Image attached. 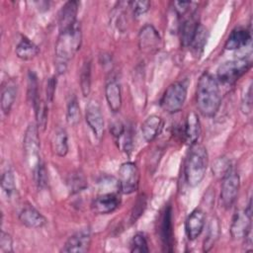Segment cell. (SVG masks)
<instances>
[{
	"mask_svg": "<svg viewBox=\"0 0 253 253\" xmlns=\"http://www.w3.org/2000/svg\"><path fill=\"white\" fill-rule=\"evenodd\" d=\"M221 96L216 78L209 72L200 77L196 90V104L199 112L205 117H213L220 106Z\"/></svg>",
	"mask_w": 253,
	"mask_h": 253,
	"instance_id": "1",
	"label": "cell"
},
{
	"mask_svg": "<svg viewBox=\"0 0 253 253\" xmlns=\"http://www.w3.org/2000/svg\"><path fill=\"white\" fill-rule=\"evenodd\" d=\"M82 32L80 23L73 27L59 32L55 43V64L58 73H63L68 61L76 54L81 46Z\"/></svg>",
	"mask_w": 253,
	"mask_h": 253,
	"instance_id": "2",
	"label": "cell"
},
{
	"mask_svg": "<svg viewBox=\"0 0 253 253\" xmlns=\"http://www.w3.org/2000/svg\"><path fill=\"white\" fill-rule=\"evenodd\" d=\"M208 162L209 156L206 147L197 142L192 144L185 163V179L189 186L196 187L203 181Z\"/></svg>",
	"mask_w": 253,
	"mask_h": 253,
	"instance_id": "3",
	"label": "cell"
},
{
	"mask_svg": "<svg viewBox=\"0 0 253 253\" xmlns=\"http://www.w3.org/2000/svg\"><path fill=\"white\" fill-rule=\"evenodd\" d=\"M23 148L26 164L33 174H35L42 166L39 127L36 124H30L28 126L24 134Z\"/></svg>",
	"mask_w": 253,
	"mask_h": 253,
	"instance_id": "4",
	"label": "cell"
},
{
	"mask_svg": "<svg viewBox=\"0 0 253 253\" xmlns=\"http://www.w3.org/2000/svg\"><path fill=\"white\" fill-rule=\"evenodd\" d=\"M251 67V62L246 58L229 60L222 63L216 71L218 83L231 85L235 83Z\"/></svg>",
	"mask_w": 253,
	"mask_h": 253,
	"instance_id": "5",
	"label": "cell"
},
{
	"mask_svg": "<svg viewBox=\"0 0 253 253\" xmlns=\"http://www.w3.org/2000/svg\"><path fill=\"white\" fill-rule=\"evenodd\" d=\"M187 98V87L182 82H174L165 90L161 100V108L169 113L174 114L182 110Z\"/></svg>",
	"mask_w": 253,
	"mask_h": 253,
	"instance_id": "6",
	"label": "cell"
},
{
	"mask_svg": "<svg viewBox=\"0 0 253 253\" xmlns=\"http://www.w3.org/2000/svg\"><path fill=\"white\" fill-rule=\"evenodd\" d=\"M119 189L123 194H131L138 188L139 172L132 162H125L119 169Z\"/></svg>",
	"mask_w": 253,
	"mask_h": 253,
	"instance_id": "7",
	"label": "cell"
},
{
	"mask_svg": "<svg viewBox=\"0 0 253 253\" xmlns=\"http://www.w3.org/2000/svg\"><path fill=\"white\" fill-rule=\"evenodd\" d=\"M240 187L239 175L234 171H229L223 178L220 188V203L223 208L229 209L235 203Z\"/></svg>",
	"mask_w": 253,
	"mask_h": 253,
	"instance_id": "8",
	"label": "cell"
},
{
	"mask_svg": "<svg viewBox=\"0 0 253 253\" xmlns=\"http://www.w3.org/2000/svg\"><path fill=\"white\" fill-rule=\"evenodd\" d=\"M251 200L247 208L244 211H238L235 212L230 225V235L233 239L246 238L251 230Z\"/></svg>",
	"mask_w": 253,
	"mask_h": 253,
	"instance_id": "9",
	"label": "cell"
},
{
	"mask_svg": "<svg viewBox=\"0 0 253 253\" xmlns=\"http://www.w3.org/2000/svg\"><path fill=\"white\" fill-rule=\"evenodd\" d=\"M162 39L152 25L143 26L138 33V46L144 53H153L160 49Z\"/></svg>",
	"mask_w": 253,
	"mask_h": 253,
	"instance_id": "10",
	"label": "cell"
},
{
	"mask_svg": "<svg viewBox=\"0 0 253 253\" xmlns=\"http://www.w3.org/2000/svg\"><path fill=\"white\" fill-rule=\"evenodd\" d=\"M85 119L94 135L100 140L104 134V117L97 101H89L86 106Z\"/></svg>",
	"mask_w": 253,
	"mask_h": 253,
	"instance_id": "11",
	"label": "cell"
},
{
	"mask_svg": "<svg viewBox=\"0 0 253 253\" xmlns=\"http://www.w3.org/2000/svg\"><path fill=\"white\" fill-rule=\"evenodd\" d=\"M91 244V232L89 228H83L72 234L63 245L61 252L81 253L87 252Z\"/></svg>",
	"mask_w": 253,
	"mask_h": 253,
	"instance_id": "12",
	"label": "cell"
},
{
	"mask_svg": "<svg viewBox=\"0 0 253 253\" xmlns=\"http://www.w3.org/2000/svg\"><path fill=\"white\" fill-rule=\"evenodd\" d=\"M120 204V196L115 192H109L97 196L92 202L91 208L96 214H108L116 211Z\"/></svg>",
	"mask_w": 253,
	"mask_h": 253,
	"instance_id": "13",
	"label": "cell"
},
{
	"mask_svg": "<svg viewBox=\"0 0 253 253\" xmlns=\"http://www.w3.org/2000/svg\"><path fill=\"white\" fill-rule=\"evenodd\" d=\"M160 238L162 241V246L164 251H173V223H172V209L170 206L166 207L160 222Z\"/></svg>",
	"mask_w": 253,
	"mask_h": 253,
	"instance_id": "14",
	"label": "cell"
},
{
	"mask_svg": "<svg viewBox=\"0 0 253 253\" xmlns=\"http://www.w3.org/2000/svg\"><path fill=\"white\" fill-rule=\"evenodd\" d=\"M206 223V214L200 210H194L186 218L185 231L186 235L190 240H195L202 233Z\"/></svg>",
	"mask_w": 253,
	"mask_h": 253,
	"instance_id": "15",
	"label": "cell"
},
{
	"mask_svg": "<svg viewBox=\"0 0 253 253\" xmlns=\"http://www.w3.org/2000/svg\"><path fill=\"white\" fill-rule=\"evenodd\" d=\"M19 220L29 228H41L45 225L46 218L32 205H26L19 212Z\"/></svg>",
	"mask_w": 253,
	"mask_h": 253,
	"instance_id": "16",
	"label": "cell"
},
{
	"mask_svg": "<svg viewBox=\"0 0 253 253\" xmlns=\"http://www.w3.org/2000/svg\"><path fill=\"white\" fill-rule=\"evenodd\" d=\"M79 3L77 1H68L60 9L58 13L59 32L73 27L78 21L76 20Z\"/></svg>",
	"mask_w": 253,
	"mask_h": 253,
	"instance_id": "17",
	"label": "cell"
},
{
	"mask_svg": "<svg viewBox=\"0 0 253 253\" xmlns=\"http://www.w3.org/2000/svg\"><path fill=\"white\" fill-rule=\"evenodd\" d=\"M164 126L163 120L157 115H151L141 125V133L146 142L154 140L161 132Z\"/></svg>",
	"mask_w": 253,
	"mask_h": 253,
	"instance_id": "18",
	"label": "cell"
},
{
	"mask_svg": "<svg viewBox=\"0 0 253 253\" xmlns=\"http://www.w3.org/2000/svg\"><path fill=\"white\" fill-rule=\"evenodd\" d=\"M251 41V32L246 28H235L228 36L225 42V49L235 50L246 46Z\"/></svg>",
	"mask_w": 253,
	"mask_h": 253,
	"instance_id": "19",
	"label": "cell"
},
{
	"mask_svg": "<svg viewBox=\"0 0 253 253\" xmlns=\"http://www.w3.org/2000/svg\"><path fill=\"white\" fill-rule=\"evenodd\" d=\"M105 96L109 108L113 113H118L122 107V90L120 83L112 79L110 80L105 87Z\"/></svg>",
	"mask_w": 253,
	"mask_h": 253,
	"instance_id": "20",
	"label": "cell"
},
{
	"mask_svg": "<svg viewBox=\"0 0 253 253\" xmlns=\"http://www.w3.org/2000/svg\"><path fill=\"white\" fill-rule=\"evenodd\" d=\"M184 134L186 142L191 145L197 142L201 134V123L198 115L195 112H190L187 115L184 127Z\"/></svg>",
	"mask_w": 253,
	"mask_h": 253,
	"instance_id": "21",
	"label": "cell"
},
{
	"mask_svg": "<svg viewBox=\"0 0 253 253\" xmlns=\"http://www.w3.org/2000/svg\"><path fill=\"white\" fill-rule=\"evenodd\" d=\"M40 48L30 39L22 36L20 42L16 46V54L22 60H31L38 55Z\"/></svg>",
	"mask_w": 253,
	"mask_h": 253,
	"instance_id": "22",
	"label": "cell"
},
{
	"mask_svg": "<svg viewBox=\"0 0 253 253\" xmlns=\"http://www.w3.org/2000/svg\"><path fill=\"white\" fill-rule=\"evenodd\" d=\"M51 149L59 157H63L68 152V135L64 128H57L51 137Z\"/></svg>",
	"mask_w": 253,
	"mask_h": 253,
	"instance_id": "23",
	"label": "cell"
},
{
	"mask_svg": "<svg viewBox=\"0 0 253 253\" xmlns=\"http://www.w3.org/2000/svg\"><path fill=\"white\" fill-rule=\"evenodd\" d=\"M199 25L200 24L194 16H191L182 22L180 26V38L184 46H190Z\"/></svg>",
	"mask_w": 253,
	"mask_h": 253,
	"instance_id": "24",
	"label": "cell"
},
{
	"mask_svg": "<svg viewBox=\"0 0 253 253\" xmlns=\"http://www.w3.org/2000/svg\"><path fill=\"white\" fill-rule=\"evenodd\" d=\"M17 96V86L14 83H8L3 87L1 93V110L7 115L11 111V108L15 102Z\"/></svg>",
	"mask_w": 253,
	"mask_h": 253,
	"instance_id": "25",
	"label": "cell"
},
{
	"mask_svg": "<svg viewBox=\"0 0 253 253\" xmlns=\"http://www.w3.org/2000/svg\"><path fill=\"white\" fill-rule=\"evenodd\" d=\"M80 87L83 96H88L91 90V62L85 60L80 71Z\"/></svg>",
	"mask_w": 253,
	"mask_h": 253,
	"instance_id": "26",
	"label": "cell"
},
{
	"mask_svg": "<svg viewBox=\"0 0 253 253\" xmlns=\"http://www.w3.org/2000/svg\"><path fill=\"white\" fill-rule=\"evenodd\" d=\"M66 121L71 126H76L80 121V107L75 96L70 98L66 109Z\"/></svg>",
	"mask_w": 253,
	"mask_h": 253,
	"instance_id": "27",
	"label": "cell"
},
{
	"mask_svg": "<svg viewBox=\"0 0 253 253\" xmlns=\"http://www.w3.org/2000/svg\"><path fill=\"white\" fill-rule=\"evenodd\" d=\"M34 109H35V115L37 119V126L38 127L44 129L46 121H47V108L44 102L39 98L33 103Z\"/></svg>",
	"mask_w": 253,
	"mask_h": 253,
	"instance_id": "28",
	"label": "cell"
},
{
	"mask_svg": "<svg viewBox=\"0 0 253 253\" xmlns=\"http://www.w3.org/2000/svg\"><path fill=\"white\" fill-rule=\"evenodd\" d=\"M218 235H219V223L216 219H212L209 226L208 235L204 241V245H203L204 251L207 252L211 249V247L214 245L215 241L217 240Z\"/></svg>",
	"mask_w": 253,
	"mask_h": 253,
	"instance_id": "29",
	"label": "cell"
},
{
	"mask_svg": "<svg viewBox=\"0 0 253 253\" xmlns=\"http://www.w3.org/2000/svg\"><path fill=\"white\" fill-rule=\"evenodd\" d=\"M1 188L7 197H11L16 191L15 176L11 169H7L1 176Z\"/></svg>",
	"mask_w": 253,
	"mask_h": 253,
	"instance_id": "30",
	"label": "cell"
},
{
	"mask_svg": "<svg viewBox=\"0 0 253 253\" xmlns=\"http://www.w3.org/2000/svg\"><path fill=\"white\" fill-rule=\"evenodd\" d=\"M68 187L72 193H77L82 190H84L87 187V182L84 177V175L79 172H73L69 175V178L67 180Z\"/></svg>",
	"mask_w": 253,
	"mask_h": 253,
	"instance_id": "31",
	"label": "cell"
},
{
	"mask_svg": "<svg viewBox=\"0 0 253 253\" xmlns=\"http://www.w3.org/2000/svg\"><path fill=\"white\" fill-rule=\"evenodd\" d=\"M207 39H208V30L200 24L195 33V36L193 38V41L190 46H192V48L199 53L200 51L203 50L205 43L207 42Z\"/></svg>",
	"mask_w": 253,
	"mask_h": 253,
	"instance_id": "32",
	"label": "cell"
},
{
	"mask_svg": "<svg viewBox=\"0 0 253 253\" xmlns=\"http://www.w3.org/2000/svg\"><path fill=\"white\" fill-rule=\"evenodd\" d=\"M229 171H231V162L225 156L218 157L213 165H212V172L216 178H223Z\"/></svg>",
	"mask_w": 253,
	"mask_h": 253,
	"instance_id": "33",
	"label": "cell"
},
{
	"mask_svg": "<svg viewBox=\"0 0 253 253\" xmlns=\"http://www.w3.org/2000/svg\"><path fill=\"white\" fill-rule=\"evenodd\" d=\"M132 132L131 129L127 126L125 127L124 132L116 139V142L118 144V147L121 148L126 153H128L131 151L132 148Z\"/></svg>",
	"mask_w": 253,
	"mask_h": 253,
	"instance_id": "34",
	"label": "cell"
},
{
	"mask_svg": "<svg viewBox=\"0 0 253 253\" xmlns=\"http://www.w3.org/2000/svg\"><path fill=\"white\" fill-rule=\"evenodd\" d=\"M130 251L135 253H143L149 251L147 240L143 233L137 232L133 235L130 242Z\"/></svg>",
	"mask_w": 253,
	"mask_h": 253,
	"instance_id": "35",
	"label": "cell"
},
{
	"mask_svg": "<svg viewBox=\"0 0 253 253\" xmlns=\"http://www.w3.org/2000/svg\"><path fill=\"white\" fill-rule=\"evenodd\" d=\"M28 90H29V97L31 98L32 103H34L36 100L40 98L39 92H38V81L37 76L34 72L30 71L28 76Z\"/></svg>",
	"mask_w": 253,
	"mask_h": 253,
	"instance_id": "36",
	"label": "cell"
},
{
	"mask_svg": "<svg viewBox=\"0 0 253 253\" xmlns=\"http://www.w3.org/2000/svg\"><path fill=\"white\" fill-rule=\"evenodd\" d=\"M130 8L132 9V13L134 17H140L141 15L145 14L148 9L150 8V2L149 1H132L129 2Z\"/></svg>",
	"mask_w": 253,
	"mask_h": 253,
	"instance_id": "37",
	"label": "cell"
},
{
	"mask_svg": "<svg viewBox=\"0 0 253 253\" xmlns=\"http://www.w3.org/2000/svg\"><path fill=\"white\" fill-rule=\"evenodd\" d=\"M241 110L244 114H250L252 110V85L250 84L242 96Z\"/></svg>",
	"mask_w": 253,
	"mask_h": 253,
	"instance_id": "38",
	"label": "cell"
},
{
	"mask_svg": "<svg viewBox=\"0 0 253 253\" xmlns=\"http://www.w3.org/2000/svg\"><path fill=\"white\" fill-rule=\"evenodd\" d=\"M0 252L1 253L13 252V239H12L11 235L5 231L1 232Z\"/></svg>",
	"mask_w": 253,
	"mask_h": 253,
	"instance_id": "39",
	"label": "cell"
},
{
	"mask_svg": "<svg viewBox=\"0 0 253 253\" xmlns=\"http://www.w3.org/2000/svg\"><path fill=\"white\" fill-rule=\"evenodd\" d=\"M145 197H140V199L137 201V203L135 204V206L133 207V211L131 213V221H135L136 218L142 213L144 208H145Z\"/></svg>",
	"mask_w": 253,
	"mask_h": 253,
	"instance_id": "40",
	"label": "cell"
},
{
	"mask_svg": "<svg viewBox=\"0 0 253 253\" xmlns=\"http://www.w3.org/2000/svg\"><path fill=\"white\" fill-rule=\"evenodd\" d=\"M125 127H126V126L122 122H120V121H116V122H113L111 124L110 130H111V133L114 136L115 140L124 132Z\"/></svg>",
	"mask_w": 253,
	"mask_h": 253,
	"instance_id": "41",
	"label": "cell"
},
{
	"mask_svg": "<svg viewBox=\"0 0 253 253\" xmlns=\"http://www.w3.org/2000/svg\"><path fill=\"white\" fill-rule=\"evenodd\" d=\"M191 4L192 3L189 1H176V2H174V7H175L177 14L180 16H183L184 14H186L188 12Z\"/></svg>",
	"mask_w": 253,
	"mask_h": 253,
	"instance_id": "42",
	"label": "cell"
},
{
	"mask_svg": "<svg viewBox=\"0 0 253 253\" xmlns=\"http://www.w3.org/2000/svg\"><path fill=\"white\" fill-rule=\"evenodd\" d=\"M55 86H56V78L55 77L49 78L46 85V99L48 102H52L53 95L55 92Z\"/></svg>",
	"mask_w": 253,
	"mask_h": 253,
	"instance_id": "43",
	"label": "cell"
}]
</instances>
